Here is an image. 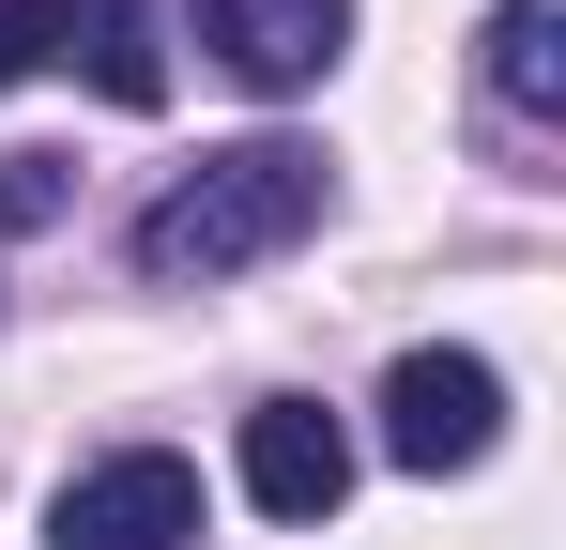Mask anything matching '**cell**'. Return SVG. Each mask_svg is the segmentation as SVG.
Instances as JSON below:
<instances>
[{"label": "cell", "mask_w": 566, "mask_h": 550, "mask_svg": "<svg viewBox=\"0 0 566 550\" xmlns=\"http://www.w3.org/2000/svg\"><path fill=\"white\" fill-rule=\"evenodd\" d=\"M31 62H62V0H0V92L31 77Z\"/></svg>", "instance_id": "cell-9"}, {"label": "cell", "mask_w": 566, "mask_h": 550, "mask_svg": "<svg viewBox=\"0 0 566 550\" xmlns=\"http://www.w3.org/2000/svg\"><path fill=\"white\" fill-rule=\"evenodd\" d=\"M77 183H62V154H0V230H46Z\"/></svg>", "instance_id": "cell-8"}, {"label": "cell", "mask_w": 566, "mask_h": 550, "mask_svg": "<svg viewBox=\"0 0 566 550\" xmlns=\"http://www.w3.org/2000/svg\"><path fill=\"white\" fill-rule=\"evenodd\" d=\"M199 46L245 92H322L353 46V0H199Z\"/></svg>", "instance_id": "cell-5"}, {"label": "cell", "mask_w": 566, "mask_h": 550, "mask_svg": "<svg viewBox=\"0 0 566 550\" xmlns=\"http://www.w3.org/2000/svg\"><path fill=\"white\" fill-rule=\"evenodd\" d=\"M62 77H93L107 107H169V46H154V0H62Z\"/></svg>", "instance_id": "cell-6"}, {"label": "cell", "mask_w": 566, "mask_h": 550, "mask_svg": "<svg viewBox=\"0 0 566 550\" xmlns=\"http://www.w3.org/2000/svg\"><path fill=\"white\" fill-rule=\"evenodd\" d=\"M505 444V367L490 352H398L382 367V458L398 474H474V458Z\"/></svg>", "instance_id": "cell-2"}, {"label": "cell", "mask_w": 566, "mask_h": 550, "mask_svg": "<svg viewBox=\"0 0 566 550\" xmlns=\"http://www.w3.org/2000/svg\"><path fill=\"white\" fill-rule=\"evenodd\" d=\"M474 77H490V107H521V123H566V0H490Z\"/></svg>", "instance_id": "cell-7"}, {"label": "cell", "mask_w": 566, "mask_h": 550, "mask_svg": "<svg viewBox=\"0 0 566 550\" xmlns=\"http://www.w3.org/2000/svg\"><path fill=\"white\" fill-rule=\"evenodd\" d=\"M353 429H337V413H322V398H261V413H245V505H261V520H337V505H353Z\"/></svg>", "instance_id": "cell-4"}, {"label": "cell", "mask_w": 566, "mask_h": 550, "mask_svg": "<svg viewBox=\"0 0 566 550\" xmlns=\"http://www.w3.org/2000/svg\"><path fill=\"white\" fill-rule=\"evenodd\" d=\"M322 199H337V169H322L306 138H230V154H199V169H169L138 199L123 261L154 275V290H214V275L291 261V245L322 230Z\"/></svg>", "instance_id": "cell-1"}, {"label": "cell", "mask_w": 566, "mask_h": 550, "mask_svg": "<svg viewBox=\"0 0 566 550\" xmlns=\"http://www.w3.org/2000/svg\"><path fill=\"white\" fill-rule=\"evenodd\" d=\"M199 458L169 444H123L93 474H62V505H46V550H199Z\"/></svg>", "instance_id": "cell-3"}]
</instances>
